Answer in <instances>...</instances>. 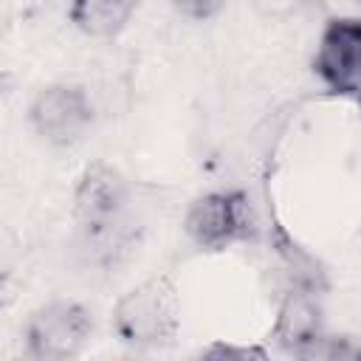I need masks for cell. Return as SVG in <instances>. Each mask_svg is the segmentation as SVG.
I'll use <instances>...</instances> for the list:
<instances>
[{"mask_svg":"<svg viewBox=\"0 0 361 361\" xmlns=\"http://www.w3.org/2000/svg\"><path fill=\"white\" fill-rule=\"evenodd\" d=\"M212 353H220V355H262V350H234V347H214Z\"/></svg>","mask_w":361,"mask_h":361,"instance_id":"obj_12","label":"cell"},{"mask_svg":"<svg viewBox=\"0 0 361 361\" xmlns=\"http://www.w3.org/2000/svg\"><path fill=\"white\" fill-rule=\"evenodd\" d=\"M305 0H257V8L262 17H274V20H285L290 17Z\"/></svg>","mask_w":361,"mask_h":361,"instance_id":"obj_10","label":"cell"},{"mask_svg":"<svg viewBox=\"0 0 361 361\" xmlns=\"http://www.w3.org/2000/svg\"><path fill=\"white\" fill-rule=\"evenodd\" d=\"M319 3L333 17H358V8H361V0H319Z\"/></svg>","mask_w":361,"mask_h":361,"instance_id":"obj_11","label":"cell"},{"mask_svg":"<svg viewBox=\"0 0 361 361\" xmlns=\"http://www.w3.org/2000/svg\"><path fill=\"white\" fill-rule=\"evenodd\" d=\"M73 212L85 243L96 251H116L127 237V186L121 175L104 164L85 169L76 186Z\"/></svg>","mask_w":361,"mask_h":361,"instance_id":"obj_1","label":"cell"},{"mask_svg":"<svg viewBox=\"0 0 361 361\" xmlns=\"http://www.w3.org/2000/svg\"><path fill=\"white\" fill-rule=\"evenodd\" d=\"M358 104H361V93H358Z\"/></svg>","mask_w":361,"mask_h":361,"instance_id":"obj_13","label":"cell"},{"mask_svg":"<svg viewBox=\"0 0 361 361\" xmlns=\"http://www.w3.org/2000/svg\"><path fill=\"white\" fill-rule=\"evenodd\" d=\"M274 338L285 350H293L302 355L316 353V344L322 341V319H319L316 302L305 293H290L279 307Z\"/></svg>","mask_w":361,"mask_h":361,"instance_id":"obj_7","label":"cell"},{"mask_svg":"<svg viewBox=\"0 0 361 361\" xmlns=\"http://www.w3.org/2000/svg\"><path fill=\"white\" fill-rule=\"evenodd\" d=\"M138 0H73L71 23L90 37H116L133 17Z\"/></svg>","mask_w":361,"mask_h":361,"instance_id":"obj_8","label":"cell"},{"mask_svg":"<svg viewBox=\"0 0 361 361\" xmlns=\"http://www.w3.org/2000/svg\"><path fill=\"white\" fill-rule=\"evenodd\" d=\"M178 290L169 276H152L124 293L113 310V330L133 347H161L178 333Z\"/></svg>","mask_w":361,"mask_h":361,"instance_id":"obj_2","label":"cell"},{"mask_svg":"<svg viewBox=\"0 0 361 361\" xmlns=\"http://www.w3.org/2000/svg\"><path fill=\"white\" fill-rule=\"evenodd\" d=\"M93 121V104L79 85H51L37 93L31 104V124L34 130L56 144H73L85 135Z\"/></svg>","mask_w":361,"mask_h":361,"instance_id":"obj_6","label":"cell"},{"mask_svg":"<svg viewBox=\"0 0 361 361\" xmlns=\"http://www.w3.org/2000/svg\"><path fill=\"white\" fill-rule=\"evenodd\" d=\"M186 231L203 248L220 251L254 234V214L243 192H212L186 214Z\"/></svg>","mask_w":361,"mask_h":361,"instance_id":"obj_4","label":"cell"},{"mask_svg":"<svg viewBox=\"0 0 361 361\" xmlns=\"http://www.w3.org/2000/svg\"><path fill=\"white\" fill-rule=\"evenodd\" d=\"M90 336V316L76 302H48L31 313L25 327V344L34 358L59 361L82 350Z\"/></svg>","mask_w":361,"mask_h":361,"instance_id":"obj_3","label":"cell"},{"mask_svg":"<svg viewBox=\"0 0 361 361\" xmlns=\"http://www.w3.org/2000/svg\"><path fill=\"white\" fill-rule=\"evenodd\" d=\"M226 0H172V6L189 20H206L223 8Z\"/></svg>","mask_w":361,"mask_h":361,"instance_id":"obj_9","label":"cell"},{"mask_svg":"<svg viewBox=\"0 0 361 361\" xmlns=\"http://www.w3.org/2000/svg\"><path fill=\"white\" fill-rule=\"evenodd\" d=\"M313 68L333 93L361 90V17H333L327 23Z\"/></svg>","mask_w":361,"mask_h":361,"instance_id":"obj_5","label":"cell"}]
</instances>
